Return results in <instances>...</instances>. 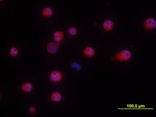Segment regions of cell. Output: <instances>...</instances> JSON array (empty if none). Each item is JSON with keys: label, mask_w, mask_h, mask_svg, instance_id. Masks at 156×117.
<instances>
[{"label": "cell", "mask_w": 156, "mask_h": 117, "mask_svg": "<svg viewBox=\"0 0 156 117\" xmlns=\"http://www.w3.org/2000/svg\"><path fill=\"white\" fill-rule=\"evenodd\" d=\"M131 57V53L127 49H123L121 51L118 52L114 57L115 60L120 62H127Z\"/></svg>", "instance_id": "cell-1"}, {"label": "cell", "mask_w": 156, "mask_h": 117, "mask_svg": "<svg viewBox=\"0 0 156 117\" xmlns=\"http://www.w3.org/2000/svg\"><path fill=\"white\" fill-rule=\"evenodd\" d=\"M63 77V74L59 70H53L50 73L49 80L53 83H59L62 80Z\"/></svg>", "instance_id": "cell-2"}, {"label": "cell", "mask_w": 156, "mask_h": 117, "mask_svg": "<svg viewBox=\"0 0 156 117\" xmlns=\"http://www.w3.org/2000/svg\"><path fill=\"white\" fill-rule=\"evenodd\" d=\"M144 28L148 31L152 30L156 27V21L153 18H148L146 19L143 24Z\"/></svg>", "instance_id": "cell-3"}, {"label": "cell", "mask_w": 156, "mask_h": 117, "mask_svg": "<svg viewBox=\"0 0 156 117\" xmlns=\"http://www.w3.org/2000/svg\"><path fill=\"white\" fill-rule=\"evenodd\" d=\"M60 43L55 42H50L47 46V51L51 54H56L59 50Z\"/></svg>", "instance_id": "cell-4"}, {"label": "cell", "mask_w": 156, "mask_h": 117, "mask_svg": "<svg viewBox=\"0 0 156 117\" xmlns=\"http://www.w3.org/2000/svg\"><path fill=\"white\" fill-rule=\"evenodd\" d=\"M64 37H65L64 33L61 31H57L55 32L53 35L55 42L59 43H60L63 41V39H64Z\"/></svg>", "instance_id": "cell-5"}, {"label": "cell", "mask_w": 156, "mask_h": 117, "mask_svg": "<svg viewBox=\"0 0 156 117\" xmlns=\"http://www.w3.org/2000/svg\"><path fill=\"white\" fill-rule=\"evenodd\" d=\"M50 99H51V101L53 102H58L61 101L62 99V95L59 92L55 91L51 94Z\"/></svg>", "instance_id": "cell-6"}, {"label": "cell", "mask_w": 156, "mask_h": 117, "mask_svg": "<svg viewBox=\"0 0 156 117\" xmlns=\"http://www.w3.org/2000/svg\"><path fill=\"white\" fill-rule=\"evenodd\" d=\"M103 27L105 30L107 31H111L114 27V24L111 20H107L104 21L103 24Z\"/></svg>", "instance_id": "cell-7"}, {"label": "cell", "mask_w": 156, "mask_h": 117, "mask_svg": "<svg viewBox=\"0 0 156 117\" xmlns=\"http://www.w3.org/2000/svg\"><path fill=\"white\" fill-rule=\"evenodd\" d=\"M21 88L23 92H27V93H30L33 89V86L31 83L26 82L23 84Z\"/></svg>", "instance_id": "cell-8"}, {"label": "cell", "mask_w": 156, "mask_h": 117, "mask_svg": "<svg viewBox=\"0 0 156 117\" xmlns=\"http://www.w3.org/2000/svg\"><path fill=\"white\" fill-rule=\"evenodd\" d=\"M83 53L85 56L88 57H92L94 56L95 51L93 47H88L84 49Z\"/></svg>", "instance_id": "cell-9"}, {"label": "cell", "mask_w": 156, "mask_h": 117, "mask_svg": "<svg viewBox=\"0 0 156 117\" xmlns=\"http://www.w3.org/2000/svg\"><path fill=\"white\" fill-rule=\"evenodd\" d=\"M53 14V10L51 7H45L42 11V15L45 18L51 17V16H52Z\"/></svg>", "instance_id": "cell-10"}, {"label": "cell", "mask_w": 156, "mask_h": 117, "mask_svg": "<svg viewBox=\"0 0 156 117\" xmlns=\"http://www.w3.org/2000/svg\"><path fill=\"white\" fill-rule=\"evenodd\" d=\"M18 53H19V50L16 47H12V48H11L10 49V51H9V53L13 57L17 56L18 55Z\"/></svg>", "instance_id": "cell-11"}, {"label": "cell", "mask_w": 156, "mask_h": 117, "mask_svg": "<svg viewBox=\"0 0 156 117\" xmlns=\"http://www.w3.org/2000/svg\"><path fill=\"white\" fill-rule=\"evenodd\" d=\"M68 33L72 36H74L77 34V30L76 28L74 27H71L68 29Z\"/></svg>", "instance_id": "cell-12"}, {"label": "cell", "mask_w": 156, "mask_h": 117, "mask_svg": "<svg viewBox=\"0 0 156 117\" xmlns=\"http://www.w3.org/2000/svg\"><path fill=\"white\" fill-rule=\"evenodd\" d=\"M72 67L73 69H75L76 70H80L81 69V67L80 66V64L76 63V62H74V63H72Z\"/></svg>", "instance_id": "cell-13"}, {"label": "cell", "mask_w": 156, "mask_h": 117, "mask_svg": "<svg viewBox=\"0 0 156 117\" xmlns=\"http://www.w3.org/2000/svg\"><path fill=\"white\" fill-rule=\"evenodd\" d=\"M29 113L31 115H34L36 112V108L35 106H30L29 107Z\"/></svg>", "instance_id": "cell-14"}]
</instances>
